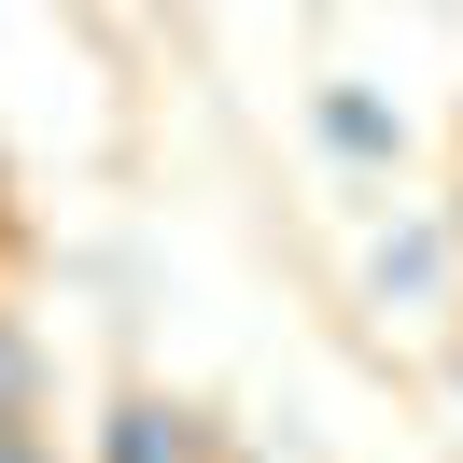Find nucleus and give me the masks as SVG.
I'll return each mask as SVG.
<instances>
[{"label":"nucleus","mask_w":463,"mask_h":463,"mask_svg":"<svg viewBox=\"0 0 463 463\" xmlns=\"http://www.w3.org/2000/svg\"><path fill=\"white\" fill-rule=\"evenodd\" d=\"M99 463H239V449L197 421V407H169V393H113L99 407Z\"/></svg>","instance_id":"obj_1"},{"label":"nucleus","mask_w":463,"mask_h":463,"mask_svg":"<svg viewBox=\"0 0 463 463\" xmlns=\"http://www.w3.org/2000/svg\"><path fill=\"white\" fill-rule=\"evenodd\" d=\"M309 127H323V155H337V169H407V113H393L379 85H323Z\"/></svg>","instance_id":"obj_2"},{"label":"nucleus","mask_w":463,"mask_h":463,"mask_svg":"<svg viewBox=\"0 0 463 463\" xmlns=\"http://www.w3.org/2000/svg\"><path fill=\"white\" fill-rule=\"evenodd\" d=\"M435 267H449V225H379L365 239V295H379V309H421Z\"/></svg>","instance_id":"obj_3"},{"label":"nucleus","mask_w":463,"mask_h":463,"mask_svg":"<svg viewBox=\"0 0 463 463\" xmlns=\"http://www.w3.org/2000/svg\"><path fill=\"white\" fill-rule=\"evenodd\" d=\"M0 421H43V351H29L14 309H0Z\"/></svg>","instance_id":"obj_4"},{"label":"nucleus","mask_w":463,"mask_h":463,"mask_svg":"<svg viewBox=\"0 0 463 463\" xmlns=\"http://www.w3.org/2000/svg\"><path fill=\"white\" fill-rule=\"evenodd\" d=\"M0 253H14V211H0Z\"/></svg>","instance_id":"obj_5"},{"label":"nucleus","mask_w":463,"mask_h":463,"mask_svg":"<svg viewBox=\"0 0 463 463\" xmlns=\"http://www.w3.org/2000/svg\"><path fill=\"white\" fill-rule=\"evenodd\" d=\"M449 239H463V197H449Z\"/></svg>","instance_id":"obj_6"},{"label":"nucleus","mask_w":463,"mask_h":463,"mask_svg":"<svg viewBox=\"0 0 463 463\" xmlns=\"http://www.w3.org/2000/svg\"><path fill=\"white\" fill-rule=\"evenodd\" d=\"M449 379H463V351H449Z\"/></svg>","instance_id":"obj_7"}]
</instances>
